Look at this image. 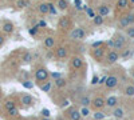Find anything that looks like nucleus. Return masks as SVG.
<instances>
[{
    "label": "nucleus",
    "instance_id": "f257e3e1",
    "mask_svg": "<svg viewBox=\"0 0 134 120\" xmlns=\"http://www.w3.org/2000/svg\"><path fill=\"white\" fill-rule=\"evenodd\" d=\"M113 40H114V47H113V49H115V51H118V52H121L122 49L126 47V44H127V37H126V35H122V34H115L114 37H113Z\"/></svg>",
    "mask_w": 134,
    "mask_h": 120
},
{
    "label": "nucleus",
    "instance_id": "f03ea898",
    "mask_svg": "<svg viewBox=\"0 0 134 120\" xmlns=\"http://www.w3.org/2000/svg\"><path fill=\"white\" fill-rule=\"evenodd\" d=\"M48 79H50V72H48L47 68L40 67V68H38V70L35 71V80H36L39 84L47 81Z\"/></svg>",
    "mask_w": 134,
    "mask_h": 120
},
{
    "label": "nucleus",
    "instance_id": "7ed1b4c3",
    "mask_svg": "<svg viewBox=\"0 0 134 120\" xmlns=\"http://www.w3.org/2000/svg\"><path fill=\"white\" fill-rule=\"evenodd\" d=\"M70 37L72 40H83L86 37V31L82 27H76L72 28V31L70 32Z\"/></svg>",
    "mask_w": 134,
    "mask_h": 120
},
{
    "label": "nucleus",
    "instance_id": "20e7f679",
    "mask_svg": "<svg viewBox=\"0 0 134 120\" xmlns=\"http://www.w3.org/2000/svg\"><path fill=\"white\" fill-rule=\"evenodd\" d=\"M118 84H119V78L117 75H109L105 81V87L107 90H114L115 87H118Z\"/></svg>",
    "mask_w": 134,
    "mask_h": 120
},
{
    "label": "nucleus",
    "instance_id": "39448f33",
    "mask_svg": "<svg viewBox=\"0 0 134 120\" xmlns=\"http://www.w3.org/2000/svg\"><path fill=\"white\" fill-rule=\"evenodd\" d=\"M105 60L107 64H114L119 60V52L115 51V49H110L107 53H106V56H105Z\"/></svg>",
    "mask_w": 134,
    "mask_h": 120
},
{
    "label": "nucleus",
    "instance_id": "423d86ee",
    "mask_svg": "<svg viewBox=\"0 0 134 120\" xmlns=\"http://www.w3.org/2000/svg\"><path fill=\"white\" fill-rule=\"evenodd\" d=\"M14 31H15V26L12 21H3V24H2V32L4 35H12L14 34Z\"/></svg>",
    "mask_w": 134,
    "mask_h": 120
},
{
    "label": "nucleus",
    "instance_id": "0eeeda50",
    "mask_svg": "<svg viewBox=\"0 0 134 120\" xmlns=\"http://www.w3.org/2000/svg\"><path fill=\"white\" fill-rule=\"evenodd\" d=\"M91 105L95 108V110H103V108L106 107V99L102 96H97L93 99V103Z\"/></svg>",
    "mask_w": 134,
    "mask_h": 120
},
{
    "label": "nucleus",
    "instance_id": "6e6552de",
    "mask_svg": "<svg viewBox=\"0 0 134 120\" xmlns=\"http://www.w3.org/2000/svg\"><path fill=\"white\" fill-rule=\"evenodd\" d=\"M133 53H134V47H131V46L125 47L124 49L119 52V59H122V60H127V59H130V58L133 56Z\"/></svg>",
    "mask_w": 134,
    "mask_h": 120
},
{
    "label": "nucleus",
    "instance_id": "1a4fd4ad",
    "mask_svg": "<svg viewBox=\"0 0 134 120\" xmlns=\"http://www.w3.org/2000/svg\"><path fill=\"white\" fill-rule=\"evenodd\" d=\"M111 116H113L114 119H117V120L124 119L125 117V108L122 107V105L115 107L114 110H111Z\"/></svg>",
    "mask_w": 134,
    "mask_h": 120
},
{
    "label": "nucleus",
    "instance_id": "9d476101",
    "mask_svg": "<svg viewBox=\"0 0 134 120\" xmlns=\"http://www.w3.org/2000/svg\"><path fill=\"white\" fill-rule=\"evenodd\" d=\"M119 105V99L118 96H109L106 99V107L110 108V110H114L115 107Z\"/></svg>",
    "mask_w": 134,
    "mask_h": 120
},
{
    "label": "nucleus",
    "instance_id": "9b49d317",
    "mask_svg": "<svg viewBox=\"0 0 134 120\" xmlns=\"http://www.w3.org/2000/svg\"><path fill=\"white\" fill-rule=\"evenodd\" d=\"M70 61H71V67L74 70H81L85 65V61H83V59L81 56H74V58H71Z\"/></svg>",
    "mask_w": 134,
    "mask_h": 120
},
{
    "label": "nucleus",
    "instance_id": "f8f14e48",
    "mask_svg": "<svg viewBox=\"0 0 134 120\" xmlns=\"http://www.w3.org/2000/svg\"><path fill=\"white\" fill-rule=\"evenodd\" d=\"M91 55H93V58L97 60V61H99V60H102L105 56H106V53H105V49H102V48H93V51H91Z\"/></svg>",
    "mask_w": 134,
    "mask_h": 120
},
{
    "label": "nucleus",
    "instance_id": "ddd939ff",
    "mask_svg": "<svg viewBox=\"0 0 134 120\" xmlns=\"http://www.w3.org/2000/svg\"><path fill=\"white\" fill-rule=\"evenodd\" d=\"M20 102L23 103V105H26V107H31V105H34V97L31 96V95H28V93H23L20 96Z\"/></svg>",
    "mask_w": 134,
    "mask_h": 120
},
{
    "label": "nucleus",
    "instance_id": "4468645a",
    "mask_svg": "<svg viewBox=\"0 0 134 120\" xmlns=\"http://www.w3.org/2000/svg\"><path fill=\"white\" fill-rule=\"evenodd\" d=\"M54 53H55V58H58V59H66L69 56V51H67L66 47H58Z\"/></svg>",
    "mask_w": 134,
    "mask_h": 120
},
{
    "label": "nucleus",
    "instance_id": "2eb2a0df",
    "mask_svg": "<svg viewBox=\"0 0 134 120\" xmlns=\"http://www.w3.org/2000/svg\"><path fill=\"white\" fill-rule=\"evenodd\" d=\"M67 113H69L70 120H82L81 111H79V110H76V108H70V110L67 111Z\"/></svg>",
    "mask_w": 134,
    "mask_h": 120
},
{
    "label": "nucleus",
    "instance_id": "dca6fc26",
    "mask_svg": "<svg viewBox=\"0 0 134 120\" xmlns=\"http://www.w3.org/2000/svg\"><path fill=\"white\" fill-rule=\"evenodd\" d=\"M131 24H130V21H129V19H127V16L125 15V16H121L119 17V20H118V23H117V27L119 28V29H126L127 27H130Z\"/></svg>",
    "mask_w": 134,
    "mask_h": 120
},
{
    "label": "nucleus",
    "instance_id": "f3484780",
    "mask_svg": "<svg viewBox=\"0 0 134 120\" xmlns=\"http://www.w3.org/2000/svg\"><path fill=\"white\" fill-rule=\"evenodd\" d=\"M78 103L81 104V107H90L93 103V99L88 95H82L79 99H78Z\"/></svg>",
    "mask_w": 134,
    "mask_h": 120
},
{
    "label": "nucleus",
    "instance_id": "a211bd4d",
    "mask_svg": "<svg viewBox=\"0 0 134 120\" xmlns=\"http://www.w3.org/2000/svg\"><path fill=\"white\" fill-rule=\"evenodd\" d=\"M39 88L42 90V92L50 93V92H51V88H52V80H47V81L39 84Z\"/></svg>",
    "mask_w": 134,
    "mask_h": 120
},
{
    "label": "nucleus",
    "instance_id": "6ab92c4d",
    "mask_svg": "<svg viewBox=\"0 0 134 120\" xmlns=\"http://www.w3.org/2000/svg\"><path fill=\"white\" fill-rule=\"evenodd\" d=\"M43 46L46 48H48V49L54 48L55 47V37L54 36H47L46 39L43 40Z\"/></svg>",
    "mask_w": 134,
    "mask_h": 120
},
{
    "label": "nucleus",
    "instance_id": "aec40b11",
    "mask_svg": "<svg viewBox=\"0 0 134 120\" xmlns=\"http://www.w3.org/2000/svg\"><path fill=\"white\" fill-rule=\"evenodd\" d=\"M38 11L42 15H47L50 14V3H40L38 5Z\"/></svg>",
    "mask_w": 134,
    "mask_h": 120
},
{
    "label": "nucleus",
    "instance_id": "412c9836",
    "mask_svg": "<svg viewBox=\"0 0 134 120\" xmlns=\"http://www.w3.org/2000/svg\"><path fill=\"white\" fill-rule=\"evenodd\" d=\"M110 14V8H109V5H106V4H102V5H99L98 7V15H100V16H107Z\"/></svg>",
    "mask_w": 134,
    "mask_h": 120
},
{
    "label": "nucleus",
    "instance_id": "4be33fe9",
    "mask_svg": "<svg viewBox=\"0 0 134 120\" xmlns=\"http://www.w3.org/2000/svg\"><path fill=\"white\" fill-rule=\"evenodd\" d=\"M59 27L62 29H67L70 27V19L67 17V16H62L60 20H59Z\"/></svg>",
    "mask_w": 134,
    "mask_h": 120
},
{
    "label": "nucleus",
    "instance_id": "5701e85b",
    "mask_svg": "<svg viewBox=\"0 0 134 120\" xmlns=\"http://www.w3.org/2000/svg\"><path fill=\"white\" fill-rule=\"evenodd\" d=\"M32 60H34V55H32L30 51H26L23 53V56H21V61H23L24 64H30Z\"/></svg>",
    "mask_w": 134,
    "mask_h": 120
},
{
    "label": "nucleus",
    "instance_id": "b1692460",
    "mask_svg": "<svg viewBox=\"0 0 134 120\" xmlns=\"http://www.w3.org/2000/svg\"><path fill=\"white\" fill-rule=\"evenodd\" d=\"M124 95L127 96V97H134V84H129V85L125 87Z\"/></svg>",
    "mask_w": 134,
    "mask_h": 120
},
{
    "label": "nucleus",
    "instance_id": "393cba45",
    "mask_svg": "<svg viewBox=\"0 0 134 120\" xmlns=\"http://www.w3.org/2000/svg\"><path fill=\"white\" fill-rule=\"evenodd\" d=\"M93 117H94V120H103V119H106V113L102 112V110H97L93 113Z\"/></svg>",
    "mask_w": 134,
    "mask_h": 120
},
{
    "label": "nucleus",
    "instance_id": "a878e982",
    "mask_svg": "<svg viewBox=\"0 0 134 120\" xmlns=\"http://www.w3.org/2000/svg\"><path fill=\"white\" fill-rule=\"evenodd\" d=\"M54 84H55L57 88H63V87H66V84H67V80L64 78H59L57 80H54Z\"/></svg>",
    "mask_w": 134,
    "mask_h": 120
},
{
    "label": "nucleus",
    "instance_id": "bb28decb",
    "mask_svg": "<svg viewBox=\"0 0 134 120\" xmlns=\"http://www.w3.org/2000/svg\"><path fill=\"white\" fill-rule=\"evenodd\" d=\"M57 7H58L59 11H66L67 8H69V3H67V0H58Z\"/></svg>",
    "mask_w": 134,
    "mask_h": 120
},
{
    "label": "nucleus",
    "instance_id": "cd10ccee",
    "mask_svg": "<svg viewBox=\"0 0 134 120\" xmlns=\"http://www.w3.org/2000/svg\"><path fill=\"white\" fill-rule=\"evenodd\" d=\"M117 7H119L121 9H127L130 7V2H129V0H118V2H117Z\"/></svg>",
    "mask_w": 134,
    "mask_h": 120
},
{
    "label": "nucleus",
    "instance_id": "c85d7f7f",
    "mask_svg": "<svg viewBox=\"0 0 134 120\" xmlns=\"http://www.w3.org/2000/svg\"><path fill=\"white\" fill-rule=\"evenodd\" d=\"M125 35L127 39H134V26H130L125 29Z\"/></svg>",
    "mask_w": 134,
    "mask_h": 120
},
{
    "label": "nucleus",
    "instance_id": "c756f323",
    "mask_svg": "<svg viewBox=\"0 0 134 120\" xmlns=\"http://www.w3.org/2000/svg\"><path fill=\"white\" fill-rule=\"evenodd\" d=\"M93 21H94V24H95V26H102V24H103V21H105V17H103V16H100V15H95L94 19H93Z\"/></svg>",
    "mask_w": 134,
    "mask_h": 120
},
{
    "label": "nucleus",
    "instance_id": "7c9ffc66",
    "mask_svg": "<svg viewBox=\"0 0 134 120\" xmlns=\"http://www.w3.org/2000/svg\"><path fill=\"white\" fill-rule=\"evenodd\" d=\"M79 111H81V115H82V117H88V116L91 115L90 107H82Z\"/></svg>",
    "mask_w": 134,
    "mask_h": 120
},
{
    "label": "nucleus",
    "instance_id": "2f4dec72",
    "mask_svg": "<svg viewBox=\"0 0 134 120\" xmlns=\"http://www.w3.org/2000/svg\"><path fill=\"white\" fill-rule=\"evenodd\" d=\"M4 108H5V111L8 112V111H11V110H14V108H16V105H15V103H14L12 100H7V102L4 103Z\"/></svg>",
    "mask_w": 134,
    "mask_h": 120
},
{
    "label": "nucleus",
    "instance_id": "473e14b6",
    "mask_svg": "<svg viewBox=\"0 0 134 120\" xmlns=\"http://www.w3.org/2000/svg\"><path fill=\"white\" fill-rule=\"evenodd\" d=\"M21 85H23L24 88H27V90H32L34 88V83L31 80H23L21 81Z\"/></svg>",
    "mask_w": 134,
    "mask_h": 120
},
{
    "label": "nucleus",
    "instance_id": "72a5a7b5",
    "mask_svg": "<svg viewBox=\"0 0 134 120\" xmlns=\"http://www.w3.org/2000/svg\"><path fill=\"white\" fill-rule=\"evenodd\" d=\"M50 78H51L52 81H54V80H57V79H59V78H63V76H62L60 72H50Z\"/></svg>",
    "mask_w": 134,
    "mask_h": 120
},
{
    "label": "nucleus",
    "instance_id": "f704fd0d",
    "mask_svg": "<svg viewBox=\"0 0 134 120\" xmlns=\"http://www.w3.org/2000/svg\"><path fill=\"white\" fill-rule=\"evenodd\" d=\"M40 113H42V117H50L51 116V112H50V110H47V108H43V110L40 111Z\"/></svg>",
    "mask_w": 134,
    "mask_h": 120
},
{
    "label": "nucleus",
    "instance_id": "c9c22d12",
    "mask_svg": "<svg viewBox=\"0 0 134 120\" xmlns=\"http://www.w3.org/2000/svg\"><path fill=\"white\" fill-rule=\"evenodd\" d=\"M27 5V0H18L16 2V7L18 8H24Z\"/></svg>",
    "mask_w": 134,
    "mask_h": 120
},
{
    "label": "nucleus",
    "instance_id": "e433bc0d",
    "mask_svg": "<svg viewBox=\"0 0 134 120\" xmlns=\"http://www.w3.org/2000/svg\"><path fill=\"white\" fill-rule=\"evenodd\" d=\"M8 115H9V116H18V115H19V110H18V107H16V108H14V110H11V111H8Z\"/></svg>",
    "mask_w": 134,
    "mask_h": 120
},
{
    "label": "nucleus",
    "instance_id": "4c0bfd02",
    "mask_svg": "<svg viewBox=\"0 0 134 120\" xmlns=\"http://www.w3.org/2000/svg\"><path fill=\"white\" fill-rule=\"evenodd\" d=\"M126 16H127V19H129V21H130V24L134 26V12H130V14H127Z\"/></svg>",
    "mask_w": 134,
    "mask_h": 120
},
{
    "label": "nucleus",
    "instance_id": "58836bf2",
    "mask_svg": "<svg viewBox=\"0 0 134 120\" xmlns=\"http://www.w3.org/2000/svg\"><path fill=\"white\" fill-rule=\"evenodd\" d=\"M98 83H99V78H98L97 75H94V76H93V80H91V84L95 85V84H98Z\"/></svg>",
    "mask_w": 134,
    "mask_h": 120
},
{
    "label": "nucleus",
    "instance_id": "ea45409f",
    "mask_svg": "<svg viewBox=\"0 0 134 120\" xmlns=\"http://www.w3.org/2000/svg\"><path fill=\"white\" fill-rule=\"evenodd\" d=\"M4 43H5V36L3 34H0V47L4 46Z\"/></svg>",
    "mask_w": 134,
    "mask_h": 120
},
{
    "label": "nucleus",
    "instance_id": "a19ab883",
    "mask_svg": "<svg viewBox=\"0 0 134 120\" xmlns=\"http://www.w3.org/2000/svg\"><path fill=\"white\" fill-rule=\"evenodd\" d=\"M102 44H103V41H95V43H93V48H99Z\"/></svg>",
    "mask_w": 134,
    "mask_h": 120
},
{
    "label": "nucleus",
    "instance_id": "79ce46f5",
    "mask_svg": "<svg viewBox=\"0 0 134 120\" xmlns=\"http://www.w3.org/2000/svg\"><path fill=\"white\" fill-rule=\"evenodd\" d=\"M30 34H31V35H36V34H38V27L31 28V29H30Z\"/></svg>",
    "mask_w": 134,
    "mask_h": 120
},
{
    "label": "nucleus",
    "instance_id": "37998d69",
    "mask_svg": "<svg viewBox=\"0 0 134 120\" xmlns=\"http://www.w3.org/2000/svg\"><path fill=\"white\" fill-rule=\"evenodd\" d=\"M69 103H70V102L67 100V99H63V100H62V104H60V107H62V108H64L66 105H69Z\"/></svg>",
    "mask_w": 134,
    "mask_h": 120
},
{
    "label": "nucleus",
    "instance_id": "c03bdc74",
    "mask_svg": "<svg viewBox=\"0 0 134 120\" xmlns=\"http://www.w3.org/2000/svg\"><path fill=\"white\" fill-rule=\"evenodd\" d=\"M106 79H107V76H102V78H99V84H105Z\"/></svg>",
    "mask_w": 134,
    "mask_h": 120
},
{
    "label": "nucleus",
    "instance_id": "a18cd8bd",
    "mask_svg": "<svg viewBox=\"0 0 134 120\" xmlns=\"http://www.w3.org/2000/svg\"><path fill=\"white\" fill-rule=\"evenodd\" d=\"M47 24H46V21H43V20H40L39 21V27H46Z\"/></svg>",
    "mask_w": 134,
    "mask_h": 120
},
{
    "label": "nucleus",
    "instance_id": "49530a36",
    "mask_svg": "<svg viewBox=\"0 0 134 120\" xmlns=\"http://www.w3.org/2000/svg\"><path fill=\"white\" fill-rule=\"evenodd\" d=\"M40 120H51V119H50V117H42Z\"/></svg>",
    "mask_w": 134,
    "mask_h": 120
},
{
    "label": "nucleus",
    "instance_id": "de8ad7c7",
    "mask_svg": "<svg viewBox=\"0 0 134 120\" xmlns=\"http://www.w3.org/2000/svg\"><path fill=\"white\" fill-rule=\"evenodd\" d=\"M129 2H130V4H131V5L134 4V0H129Z\"/></svg>",
    "mask_w": 134,
    "mask_h": 120
}]
</instances>
